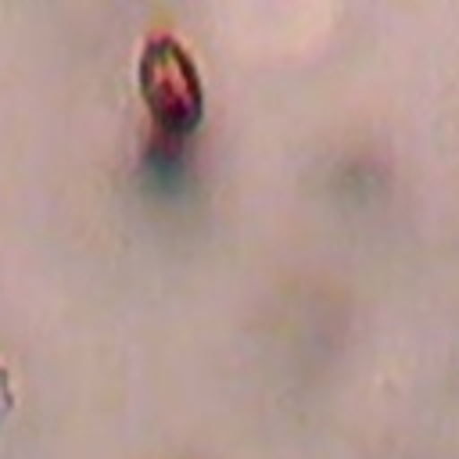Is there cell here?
<instances>
[{
	"instance_id": "cell-1",
	"label": "cell",
	"mask_w": 459,
	"mask_h": 459,
	"mask_svg": "<svg viewBox=\"0 0 459 459\" xmlns=\"http://www.w3.org/2000/svg\"><path fill=\"white\" fill-rule=\"evenodd\" d=\"M136 75H140V97L158 133H165L169 140H183L201 126V115H204L201 72L190 50L176 36L154 32L140 50Z\"/></svg>"
}]
</instances>
